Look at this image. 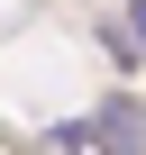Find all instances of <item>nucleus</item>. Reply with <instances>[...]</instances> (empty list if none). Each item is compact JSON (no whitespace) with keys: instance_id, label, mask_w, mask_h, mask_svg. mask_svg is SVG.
<instances>
[{"instance_id":"1","label":"nucleus","mask_w":146,"mask_h":155,"mask_svg":"<svg viewBox=\"0 0 146 155\" xmlns=\"http://www.w3.org/2000/svg\"><path fill=\"white\" fill-rule=\"evenodd\" d=\"M91 128H101V137H110V155H146V119H137V110H128V101H110V110H101V119H91Z\"/></svg>"},{"instance_id":"2","label":"nucleus","mask_w":146,"mask_h":155,"mask_svg":"<svg viewBox=\"0 0 146 155\" xmlns=\"http://www.w3.org/2000/svg\"><path fill=\"white\" fill-rule=\"evenodd\" d=\"M128 28H137V46H146V0H137V9H128Z\"/></svg>"}]
</instances>
